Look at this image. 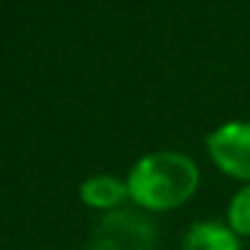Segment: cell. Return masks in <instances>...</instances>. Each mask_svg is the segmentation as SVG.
<instances>
[{"label":"cell","mask_w":250,"mask_h":250,"mask_svg":"<svg viewBox=\"0 0 250 250\" xmlns=\"http://www.w3.org/2000/svg\"><path fill=\"white\" fill-rule=\"evenodd\" d=\"M129 199L146 210H172L199 188V167L188 153L156 151L143 156L126 178Z\"/></svg>","instance_id":"cell-1"},{"label":"cell","mask_w":250,"mask_h":250,"mask_svg":"<svg viewBox=\"0 0 250 250\" xmlns=\"http://www.w3.org/2000/svg\"><path fill=\"white\" fill-rule=\"evenodd\" d=\"M156 226L140 212L119 210L110 212L94 229L89 250H153Z\"/></svg>","instance_id":"cell-2"},{"label":"cell","mask_w":250,"mask_h":250,"mask_svg":"<svg viewBox=\"0 0 250 250\" xmlns=\"http://www.w3.org/2000/svg\"><path fill=\"white\" fill-rule=\"evenodd\" d=\"M207 153L221 172L250 180V121H226L207 135Z\"/></svg>","instance_id":"cell-3"},{"label":"cell","mask_w":250,"mask_h":250,"mask_svg":"<svg viewBox=\"0 0 250 250\" xmlns=\"http://www.w3.org/2000/svg\"><path fill=\"white\" fill-rule=\"evenodd\" d=\"M183 250H242L231 226L221 221H199L186 231Z\"/></svg>","instance_id":"cell-4"},{"label":"cell","mask_w":250,"mask_h":250,"mask_svg":"<svg viewBox=\"0 0 250 250\" xmlns=\"http://www.w3.org/2000/svg\"><path fill=\"white\" fill-rule=\"evenodd\" d=\"M81 199L97 210H113L124 199H129V188L126 180L116 175H92L81 183Z\"/></svg>","instance_id":"cell-5"},{"label":"cell","mask_w":250,"mask_h":250,"mask_svg":"<svg viewBox=\"0 0 250 250\" xmlns=\"http://www.w3.org/2000/svg\"><path fill=\"white\" fill-rule=\"evenodd\" d=\"M226 221L237 237H250V183L242 186L229 202Z\"/></svg>","instance_id":"cell-6"}]
</instances>
